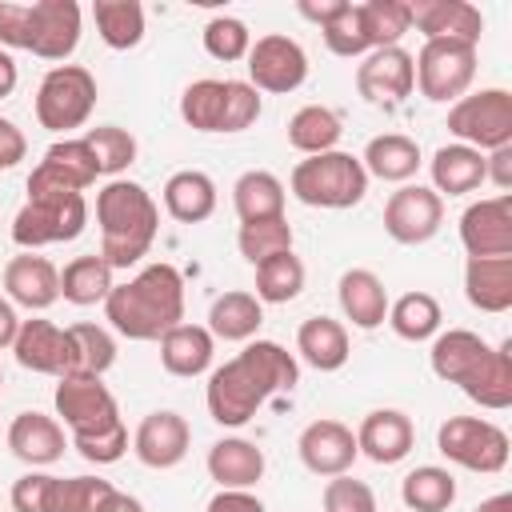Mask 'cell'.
Masks as SVG:
<instances>
[{
    "instance_id": "obj_35",
    "label": "cell",
    "mask_w": 512,
    "mask_h": 512,
    "mask_svg": "<svg viewBox=\"0 0 512 512\" xmlns=\"http://www.w3.org/2000/svg\"><path fill=\"white\" fill-rule=\"evenodd\" d=\"M232 208H236L240 224L284 216V184H280V176H272V172H264V168L244 172V176L232 184Z\"/></svg>"
},
{
    "instance_id": "obj_8",
    "label": "cell",
    "mask_w": 512,
    "mask_h": 512,
    "mask_svg": "<svg viewBox=\"0 0 512 512\" xmlns=\"http://www.w3.org/2000/svg\"><path fill=\"white\" fill-rule=\"evenodd\" d=\"M88 224L84 196H28V204L12 216V240L20 248H44L76 240Z\"/></svg>"
},
{
    "instance_id": "obj_47",
    "label": "cell",
    "mask_w": 512,
    "mask_h": 512,
    "mask_svg": "<svg viewBox=\"0 0 512 512\" xmlns=\"http://www.w3.org/2000/svg\"><path fill=\"white\" fill-rule=\"evenodd\" d=\"M68 336L76 344V372L104 376L116 364V340L108 336V328H100V324H72Z\"/></svg>"
},
{
    "instance_id": "obj_53",
    "label": "cell",
    "mask_w": 512,
    "mask_h": 512,
    "mask_svg": "<svg viewBox=\"0 0 512 512\" xmlns=\"http://www.w3.org/2000/svg\"><path fill=\"white\" fill-rule=\"evenodd\" d=\"M48 488H52V476H48V472H24V476L12 484V508H16V512H44Z\"/></svg>"
},
{
    "instance_id": "obj_37",
    "label": "cell",
    "mask_w": 512,
    "mask_h": 512,
    "mask_svg": "<svg viewBox=\"0 0 512 512\" xmlns=\"http://www.w3.org/2000/svg\"><path fill=\"white\" fill-rule=\"evenodd\" d=\"M112 292V268L104 264L100 252L92 256H76L64 264L60 272V296L76 308H92V304H104Z\"/></svg>"
},
{
    "instance_id": "obj_42",
    "label": "cell",
    "mask_w": 512,
    "mask_h": 512,
    "mask_svg": "<svg viewBox=\"0 0 512 512\" xmlns=\"http://www.w3.org/2000/svg\"><path fill=\"white\" fill-rule=\"evenodd\" d=\"M304 260L296 252H280L268 256L264 264H256V300L260 304H288L304 292Z\"/></svg>"
},
{
    "instance_id": "obj_43",
    "label": "cell",
    "mask_w": 512,
    "mask_h": 512,
    "mask_svg": "<svg viewBox=\"0 0 512 512\" xmlns=\"http://www.w3.org/2000/svg\"><path fill=\"white\" fill-rule=\"evenodd\" d=\"M360 20H364V36L376 48H396L400 36L412 28V12L408 0H364L360 4Z\"/></svg>"
},
{
    "instance_id": "obj_49",
    "label": "cell",
    "mask_w": 512,
    "mask_h": 512,
    "mask_svg": "<svg viewBox=\"0 0 512 512\" xmlns=\"http://www.w3.org/2000/svg\"><path fill=\"white\" fill-rule=\"evenodd\" d=\"M248 48H252V32H248L244 20H236V16H212L204 24V52L212 60L232 64V60H244Z\"/></svg>"
},
{
    "instance_id": "obj_23",
    "label": "cell",
    "mask_w": 512,
    "mask_h": 512,
    "mask_svg": "<svg viewBox=\"0 0 512 512\" xmlns=\"http://www.w3.org/2000/svg\"><path fill=\"white\" fill-rule=\"evenodd\" d=\"M336 296H340V312L360 332H372L388 320V288L372 268H348L336 284Z\"/></svg>"
},
{
    "instance_id": "obj_32",
    "label": "cell",
    "mask_w": 512,
    "mask_h": 512,
    "mask_svg": "<svg viewBox=\"0 0 512 512\" xmlns=\"http://www.w3.org/2000/svg\"><path fill=\"white\" fill-rule=\"evenodd\" d=\"M364 172L376 176V180H388V184H404L416 176L420 168V144L412 136H400V132H384V136H372L364 144V156H360Z\"/></svg>"
},
{
    "instance_id": "obj_51",
    "label": "cell",
    "mask_w": 512,
    "mask_h": 512,
    "mask_svg": "<svg viewBox=\"0 0 512 512\" xmlns=\"http://www.w3.org/2000/svg\"><path fill=\"white\" fill-rule=\"evenodd\" d=\"M260 116V92L248 80H228V108H224V132H244Z\"/></svg>"
},
{
    "instance_id": "obj_17",
    "label": "cell",
    "mask_w": 512,
    "mask_h": 512,
    "mask_svg": "<svg viewBox=\"0 0 512 512\" xmlns=\"http://www.w3.org/2000/svg\"><path fill=\"white\" fill-rule=\"evenodd\" d=\"M460 244L468 256H512V196H488L460 212Z\"/></svg>"
},
{
    "instance_id": "obj_5",
    "label": "cell",
    "mask_w": 512,
    "mask_h": 512,
    "mask_svg": "<svg viewBox=\"0 0 512 512\" xmlns=\"http://www.w3.org/2000/svg\"><path fill=\"white\" fill-rule=\"evenodd\" d=\"M96 108V76L80 64H56L36 88V120L48 132H72L88 124Z\"/></svg>"
},
{
    "instance_id": "obj_25",
    "label": "cell",
    "mask_w": 512,
    "mask_h": 512,
    "mask_svg": "<svg viewBox=\"0 0 512 512\" xmlns=\"http://www.w3.org/2000/svg\"><path fill=\"white\" fill-rule=\"evenodd\" d=\"M464 296L480 312L512 308V256H468L464 264Z\"/></svg>"
},
{
    "instance_id": "obj_18",
    "label": "cell",
    "mask_w": 512,
    "mask_h": 512,
    "mask_svg": "<svg viewBox=\"0 0 512 512\" xmlns=\"http://www.w3.org/2000/svg\"><path fill=\"white\" fill-rule=\"evenodd\" d=\"M188 444H192V428L180 412L172 408H160V412H148L132 436V452L144 468H176L184 456H188Z\"/></svg>"
},
{
    "instance_id": "obj_1",
    "label": "cell",
    "mask_w": 512,
    "mask_h": 512,
    "mask_svg": "<svg viewBox=\"0 0 512 512\" xmlns=\"http://www.w3.org/2000/svg\"><path fill=\"white\" fill-rule=\"evenodd\" d=\"M300 380V364L296 356L276 344V340H248L244 352H236L232 360H224L220 368H212L204 400H208V416L220 428H240L256 416V408L276 396V392H292Z\"/></svg>"
},
{
    "instance_id": "obj_59",
    "label": "cell",
    "mask_w": 512,
    "mask_h": 512,
    "mask_svg": "<svg viewBox=\"0 0 512 512\" xmlns=\"http://www.w3.org/2000/svg\"><path fill=\"white\" fill-rule=\"evenodd\" d=\"M16 332H20V316H16L12 300H4V296H0V348H12Z\"/></svg>"
},
{
    "instance_id": "obj_28",
    "label": "cell",
    "mask_w": 512,
    "mask_h": 512,
    "mask_svg": "<svg viewBox=\"0 0 512 512\" xmlns=\"http://www.w3.org/2000/svg\"><path fill=\"white\" fill-rule=\"evenodd\" d=\"M488 340L468 332V328H448L432 340V352H428V364L432 372L444 380V384H464L472 376V368L488 356Z\"/></svg>"
},
{
    "instance_id": "obj_15",
    "label": "cell",
    "mask_w": 512,
    "mask_h": 512,
    "mask_svg": "<svg viewBox=\"0 0 512 512\" xmlns=\"http://www.w3.org/2000/svg\"><path fill=\"white\" fill-rule=\"evenodd\" d=\"M416 88V68H412V52L396 48H376L364 56V64L356 68V92L376 104V108H396L400 100H408Z\"/></svg>"
},
{
    "instance_id": "obj_56",
    "label": "cell",
    "mask_w": 512,
    "mask_h": 512,
    "mask_svg": "<svg viewBox=\"0 0 512 512\" xmlns=\"http://www.w3.org/2000/svg\"><path fill=\"white\" fill-rule=\"evenodd\" d=\"M24 152H28L24 132H20L12 120L0 116V168H16V164L24 160Z\"/></svg>"
},
{
    "instance_id": "obj_41",
    "label": "cell",
    "mask_w": 512,
    "mask_h": 512,
    "mask_svg": "<svg viewBox=\"0 0 512 512\" xmlns=\"http://www.w3.org/2000/svg\"><path fill=\"white\" fill-rule=\"evenodd\" d=\"M228 80H192L180 96V116L196 132H224Z\"/></svg>"
},
{
    "instance_id": "obj_46",
    "label": "cell",
    "mask_w": 512,
    "mask_h": 512,
    "mask_svg": "<svg viewBox=\"0 0 512 512\" xmlns=\"http://www.w3.org/2000/svg\"><path fill=\"white\" fill-rule=\"evenodd\" d=\"M84 144L92 148L100 176H116V172H124V168L136 160V136H132L128 128H116V124L88 128V132H84Z\"/></svg>"
},
{
    "instance_id": "obj_13",
    "label": "cell",
    "mask_w": 512,
    "mask_h": 512,
    "mask_svg": "<svg viewBox=\"0 0 512 512\" xmlns=\"http://www.w3.org/2000/svg\"><path fill=\"white\" fill-rule=\"evenodd\" d=\"M444 224V200L424 184H404L384 204V232L396 244H424Z\"/></svg>"
},
{
    "instance_id": "obj_57",
    "label": "cell",
    "mask_w": 512,
    "mask_h": 512,
    "mask_svg": "<svg viewBox=\"0 0 512 512\" xmlns=\"http://www.w3.org/2000/svg\"><path fill=\"white\" fill-rule=\"evenodd\" d=\"M484 180H492L500 192L512 188V144H504V148L484 156Z\"/></svg>"
},
{
    "instance_id": "obj_34",
    "label": "cell",
    "mask_w": 512,
    "mask_h": 512,
    "mask_svg": "<svg viewBox=\"0 0 512 512\" xmlns=\"http://www.w3.org/2000/svg\"><path fill=\"white\" fill-rule=\"evenodd\" d=\"M264 324V304L252 296V292H224L212 300L208 308V332L212 340H232V344H244L260 332Z\"/></svg>"
},
{
    "instance_id": "obj_11",
    "label": "cell",
    "mask_w": 512,
    "mask_h": 512,
    "mask_svg": "<svg viewBox=\"0 0 512 512\" xmlns=\"http://www.w3.org/2000/svg\"><path fill=\"white\" fill-rule=\"evenodd\" d=\"M100 176L92 148L80 140H56L28 176V196H84Z\"/></svg>"
},
{
    "instance_id": "obj_12",
    "label": "cell",
    "mask_w": 512,
    "mask_h": 512,
    "mask_svg": "<svg viewBox=\"0 0 512 512\" xmlns=\"http://www.w3.org/2000/svg\"><path fill=\"white\" fill-rule=\"evenodd\" d=\"M248 84L256 92H296L304 80H308V56L304 48L292 40V36H280V32H268L260 36L252 48H248Z\"/></svg>"
},
{
    "instance_id": "obj_36",
    "label": "cell",
    "mask_w": 512,
    "mask_h": 512,
    "mask_svg": "<svg viewBox=\"0 0 512 512\" xmlns=\"http://www.w3.org/2000/svg\"><path fill=\"white\" fill-rule=\"evenodd\" d=\"M344 124H340V112L328 108V104H304L292 112L288 120V144L304 156H320V152H332L336 140H340Z\"/></svg>"
},
{
    "instance_id": "obj_54",
    "label": "cell",
    "mask_w": 512,
    "mask_h": 512,
    "mask_svg": "<svg viewBox=\"0 0 512 512\" xmlns=\"http://www.w3.org/2000/svg\"><path fill=\"white\" fill-rule=\"evenodd\" d=\"M0 48H28V4L0 0Z\"/></svg>"
},
{
    "instance_id": "obj_16",
    "label": "cell",
    "mask_w": 512,
    "mask_h": 512,
    "mask_svg": "<svg viewBox=\"0 0 512 512\" xmlns=\"http://www.w3.org/2000/svg\"><path fill=\"white\" fill-rule=\"evenodd\" d=\"M80 44V4L76 0H36L28 4V52L40 60H68Z\"/></svg>"
},
{
    "instance_id": "obj_33",
    "label": "cell",
    "mask_w": 512,
    "mask_h": 512,
    "mask_svg": "<svg viewBox=\"0 0 512 512\" xmlns=\"http://www.w3.org/2000/svg\"><path fill=\"white\" fill-rule=\"evenodd\" d=\"M164 208L172 220L180 224H200L216 212V184L208 172L200 168H184V172H172L168 184H164Z\"/></svg>"
},
{
    "instance_id": "obj_26",
    "label": "cell",
    "mask_w": 512,
    "mask_h": 512,
    "mask_svg": "<svg viewBox=\"0 0 512 512\" xmlns=\"http://www.w3.org/2000/svg\"><path fill=\"white\" fill-rule=\"evenodd\" d=\"M212 352H216V340L204 324H176L160 336V364L180 380L204 376L212 368Z\"/></svg>"
},
{
    "instance_id": "obj_61",
    "label": "cell",
    "mask_w": 512,
    "mask_h": 512,
    "mask_svg": "<svg viewBox=\"0 0 512 512\" xmlns=\"http://www.w3.org/2000/svg\"><path fill=\"white\" fill-rule=\"evenodd\" d=\"M16 80H20V72H16V60H12V56L0 48V100L16 92Z\"/></svg>"
},
{
    "instance_id": "obj_38",
    "label": "cell",
    "mask_w": 512,
    "mask_h": 512,
    "mask_svg": "<svg viewBox=\"0 0 512 512\" xmlns=\"http://www.w3.org/2000/svg\"><path fill=\"white\" fill-rule=\"evenodd\" d=\"M92 20H96L100 40L116 52H128L144 40V8L136 0H96Z\"/></svg>"
},
{
    "instance_id": "obj_3",
    "label": "cell",
    "mask_w": 512,
    "mask_h": 512,
    "mask_svg": "<svg viewBox=\"0 0 512 512\" xmlns=\"http://www.w3.org/2000/svg\"><path fill=\"white\" fill-rule=\"evenodd\" d=\"M96 224H100V256L116 272L148 256L160 228V208L144 184L116 176L96 192Z\"/></svg>"
},
{
    "instance_id": "obj_24",
    "label": "cell",
    "mask_w": 512,
    "mask_h": 512,
    "mask_svg": "<svg viewBox=\"0 0 512 512\" xmlns=\"http://www.w3.org/2000/svg\"><path fill=\"white\" fill-rule=\"evenodd\" d=\"M8 448L16 460H24L32 468H48L64 456V428H60V420H52L44 412H20L8 424Z\"/></svg>"
},
{
    "instance_id": "obj_50",
    "label": "cell",
    "mask_w": 512,
    "mask_h": 512,
    "mask_svg": "<svg viewBox=\"0 0 512 512\" xmlns=\"http://www.w3.org/2000/svg\"><path fill=\"white\" fill-rule=\"evenodd\" d=\"M324 512H376V492L364 480H352L348 472L332 476L324 484Z\"/></svg>"
},
{
    "instance_id": "obj_7",
    "label": "cell",
    "mask_w": 512,
    "mask_h": 512,
    "mask_svg": "<svg viewBox=\"0 0 512 512\" xmlns=\"http://www.w3.org/2000/svg\"><path fill=\"white\" fill-rule=\"evenodd\" d=\"M436 448L444 460L468 468V472H504L508 464V432L480 416H448L436 428Z\"/></svg>"
},
{
    "instance_id": "obj_6",
    "label": "cell",
    "mask_w": 512,
    "mask_h": 512,
    "mask_svg": "<svg viewBox=\"0 0 512 512\" xmlns=\"http://www.w3.org/2000/svg\"><path fill=\"white\" fill-rule=\"evenodd\" d=\"M448 132L456 136V144H468L476 152H496L512 144V92L480 88L472 96H460L448 108Z\"/></svg>"
},
{
    "instance_id": "obj_2",
    "label": "cell",
    "mask_w": 512,
    "mask_h": 512,
    "mask_svg": "<svg viewBox=\"0 0 512 512\" xmlns=\"http://www.w3.org/2000/svg\"><path fill=\"white\" fill-rule=\"evenodd\" d=\"M108 324L128 340H160L184 324V276L172 264H148L128 284H112L104 300Z\"/></svg>"
},
{
    "instance_id": "obj_44",
    "label": "cell",
    "mask_w": 512,
    "mask_h": 512,
    "mask_svg": "<svg viewBox=\"0 0 512 512\" xmlns=\"http://www.w3.org/2000/svg\"><path fill=\"white\" fill-rule=\"evenodd\" d=\"M236 248H240V256L256 268V264H264L268 256L292 252V224H288L284 216L240 224V232H236Z\"/></svg>"
},
{
    "instance_id": "obj_29",
    "label": "cell",
    "mask_w": 512,
    "mask_h": 512,
    "mask_svg": "<svg viewBox=\"0 0 512 512\" xmlns=\"http://www.w3.org/2000/svg\"><path fill=\"white\" fill-rule=\"evenodd\" d=\"M460 392L468 400H476L480 408L504 412L512 404V340L488 348V356L472 368V376L460 384Z\"/></svg>"
},
{
    "instance_id": "obj_52",
    "label": "cell",
    "mask_w": 512,
    "mask_h": 512,
    "mask_svg": "<svg viewBox=\"0 0 512 512\" xmlns=\"http://www.w3.org/2000/svg\"><path fill=\"white\" fill-rule=\"evenodd\" d=\"M72 448H76L88 464H116V460L128 452V428H124V420H120L116 428H108V432H100V436L72 440Z\"/></svg>"
},
{
    "instance_id": "obj_55",
    "label": "cell",
    "mask_w": 512,
    "mask_h": 512,
    "mask_svg": "<svg viewBox=\"0 0 512 512\" xmlns=\"http://www.w3.org/2000/svg\"><path fill=\"white\" fill-rule=\"evenodd\" d=\"M204 512H264V504L248 488H220Z\"/></svg>"
},
{
    "instance_id": "obj_30",
    "label": "cell",
    "mask_w": 512,
    "mask_h": 512,
    "mask_svg": "<svg viewBox=\"0 0 512 512\" xmlns=\"http://www.w3.org/2000/svg\"><path fill=\"white\" fill-rule=\"evenodd\" d=\"M208 476L220 488H252L264 476V452L244 436H224L208 448Z\"/></svg>"
},
{
    "instance_id": "obj_21",
    "label": "cell",
    "mask_w": 512,
    "mask_h": 512,
    "mask_svg": "<svg viewBox=\"0 0 512 512\" xmlns=\"http://www.w3.org/2000/svg\"><path fill=\"white\" fill-rule=\"evenodd\" d=\"M4 292L12 304L28 308V312H44L60 300V272L48 256H12L4 268Z\"/></svg>"
},
{
    "instance_id": "obj_40",
    "label": "cell",
    "mask_w": 512,
    "mask_h": 512,
    "mask_svg": "<svg viewBox=\"0 0 512 512\" xmlns=\"http://www.w3.org/2000/svg\"><path fill=\"white\" fill-rule=\"evenodd\" d=\"M440 304H436V296L432 292H404L396 304H388V324H392V332L400 336V340H412V344H420V340H432L436 332H440Z\"/></svg>"
},
{
    "instance_id": "obj_60",
    "label": "cell",
    "mask_w": 512,
    "mask_h": 512,
    "mask_svg": "<svg viewBox=\"0 0 512 512\" xmlns=\"http://www.w3.org/2000/svg\"><path fill=\"white\" fill-rule=\"evenodd\" d=\"M96 512H144V504L136 500V496H128V492H108L100 504H96Z\"/></svg>"
},
{
    "instance_id": "obj_39",
    "label": "cell",
    "mask_w": 512,
    "mask_h": 512,
    "mask_svg": "<svg viewBox=\"0 0 512 512\" xmlns=\"http://www.w3.org/2000/svg\"><path fill=\"white\" fill-rule=\"evenodd\" d=\"M400 500H404L408 512H444L456 500V480L440 464H420L404 476Z\"/></svg>"
},
{
    "instance_id": "obj_10",
    "label": "cell",
    "mask_w": 512,
    "mask_h": 512,
    "mask_svg": "<svg viewBox=\"0 0 512 512\" xmlns=\"http://www.w3.org/2000/svg\"><path fill=\"white\" fill-rule=\"evenodd\" d=\"M412 68L424 100L456 104L476 76V48L456 40H424V48L412 56Z\"/></svg>"
},
{
    "instance_id": "obj_4",
    "label": "cell",
    "mask_w": 512,
    "mask_h": 512,
    "mask_svg": "<svg viewBox=\"0 0 512 512\" xmlns=\"http://www.w3.org/2000/svg\"><path fill=\"white\" fill-rule=\"evenodd\" d=\"M292 196L308 208H352L364 200L368 192V172L360 164V156L352 152H320V156H304L296 168H292V180H288Z\"/></svg>"
},
{
    "instance_id": "obj_14",
    "label": "cell",
    "mask_w": 512,
    "mask_h": 512,
    "mask_svg": "<svg viewBox=\"0 0 512 512\" xmlns=\"http://www.w3.org/2000/svg\"><path fill=\"white\" fill-rule=\"evenodd\" d=\"M16 364L44 376H76V344L68 328H56L52 320H20V332L12 340Z\"/></svg>"
},
{
    "instance_id": "obj_27",
    "label": "cell",
    "mask_w": 512,
    "mask_h": 512,
    "mask_svg": "<svg viewBox=\"0 0 512 512\" xmlns=\"http://www.w3.org/2000/svg\"><path fill=\"white\" fill-rule=\"evenodd\" d=\"M432 172V192L444 196H468L484 184V152L468 148V144H444L432 152L428 160Z\"/></svg>"
},
{
    "instance_id": "obj_62",
    "label": "cell",
    "mask_w": 512,
    "mask_h": 512,
    "mask_svg": "<svg viewBox=\"0 0 512 512\" xmlns=\"http://www.w3.org/2000/svg\"><path fill=\"white\" fill-rule=\"evenodd\" d=\"M476 512H512V496H508V492H496V496L480 500Z\"/></svg>"
},
{
    "instance_id": "obj_31",
    "label": "cell",
    "mask_w": 512,
    "mask_h": 512,
    "mask_svg": "<svg viewBox=\"0 0 512 512\" xmlns=\"http://www.w3.org/2000/svg\"><path fill=\"white\" fill-rule=\"evenodd\" d=\"M296 352L304 364H312L316 372H336L348 364V332L340 320L332 316H308L296 328Z\"/></svg>"
},
{
    "instance_id": "obj_63",
    "label": "cell",
    "mask_w": 512,
    "mask_h": 512,
    "mask_svg": "<svg viewBox=\"0 0 512 512\" xmlns=\"http://www.w3.org/2000/svg\"><path fill=\"white\" fill-rule=\"evenodd\" d=\"M0 384H4V376H0Z\"/></svg>"
},
{
    "instance_id": "obj_19",
    "label": "cell",
    "mask_w": 512,
    "mask_h": 512,
    "mask_svg": "<svg viewBox=\"0 0 512 512\" xmlns=\"http://www.w3.org/2000/svg\"><path fill=\"white\" fill-rule=\"evenodd\" d=\"M296 452H300V460H304L308 472L328 476V480H332V476H344V472L356 464V456H360L356 432H352L348 424H340V420H312V424L300 432Z\"/></svg>"
},
{
    "instance_id": "obj_48",
    "label": "cell",
    "mask_w": 512,
    "mask_h": 512,
    "mask_svg": "<svg viewBox=\"0 0 512 512\" xmlns=\"http://www.w3.org/2000/svg\"><path fill=\"white\" fill-rule=\"evenodd\" d=\"M324 44H328V52L332 56H344V60H352V56H364V52H372V44H368V36H364V20H360V4H344L324 28Z\"/></svg>"
},
{
    "instance_id": "obj_45",
    "label": "cell",
    "mask_w": 512,
    "mask_h": 512,
    "mask_svg": "<svg viewBox=\"0 0 512 512\" xmlns=\"http://www.w3.org/2000/svg\"><path fill=\"white\" fill-rule=\"evenodd\" d=\"M108 492H112V484L100 476H52L44 512H96V504Z\"/></svg>"
},
{
    "instance_id": "obj_9",
    "label": "cell",
    "mask_w": 512,
    "mask_h": 512,
    "mask_svg": "<svg viewBox=\"0 0 512 512\" xmlns=\"http://www.w3.org/2000/svg\"><path fill=\"white\" fill-rule=\"evenodd\" d=\"M56 416L68 424L72 440H88V436H100L108 428L120 424V408H116V396L108 392L104 376H60L56 384Z\"/></svg>"
},
{
    "instance_id": "obj_22",
    "label": "cell",
    "mask_w": 512,
    "mask_h": 512,
    "mask_svg": "<svg viewBox=\"0 0 512 512\" xmlns=\"http://www.w3.org/2000/svg\"><path fill=\"white\" fill-rule=\"evenodd\" d=\"M416 444V428L400 408H376L356 428V448L372 464H400Z\"/></svg>"
},
{
    "instance_id": "obj_20",
    "label": "cell",
    "mask_w": 512,
    "mask_h": 512,
    "mask_svg": "<svg viewBox=\"0 0 512 512\" xmlns=\"http://www.w3.org/2000/svg\"><path fill=\"white\" fill-rule=\"evenodd\" d=\"M412 28L424 40H456V44H480L484 16L468 0H408Z\"/></svg>"
},
{
    "instance_id": "obj_58",
    "label": "cell",
    "mask_w": 512,
    "mask_h": 512,
    "mask_svg": "<svg viewBox=\"0 0 512 512\" xmlns=\"http://www.w3.org/2000/svg\"><path fill=\"white\" fill-rule=\"evenodd\" d=\"M344 4H348V0H300V16L324 28V24H328Z\"/></svg>"
}]
</instances>
